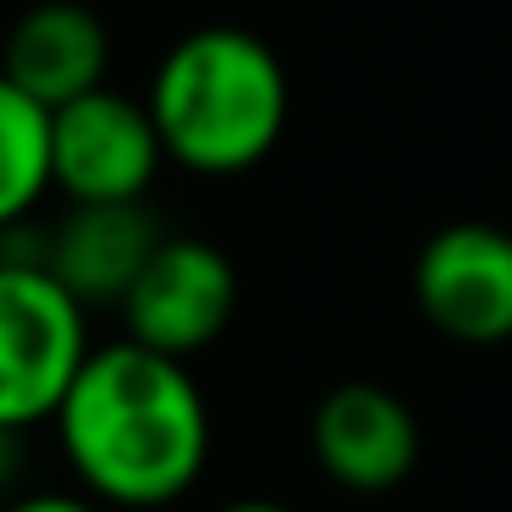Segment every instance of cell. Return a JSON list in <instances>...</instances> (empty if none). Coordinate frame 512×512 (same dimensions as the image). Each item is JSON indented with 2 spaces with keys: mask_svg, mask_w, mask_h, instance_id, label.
Masks as SVG:
<instances>
[{
  "mask_svg": "<svg viewBox=\"0 0 512 512\" xmlns=\"http://www.w3.org/2000/svg\"><path fill=\"white\" fill-rule=\"evenodd\" d=\"M0 512H105V507L94 496H83V490H34V496L6 501Z\"/></svg>",
  "mask_w": 512,
  "mask_h": 512,
  "instance_id": "obj_11",
  "label": "cell"
},
{
  "mask_svg": "<svg viewBox=\"0 0 512 512\" xmlns=\"http://www.w3.org/2000/svg\"><path fill=\"white\" fill-rule=\"evenodd\" d=\"M413 303L446 342H512V232L490 221L441 226L413 259Z\"/></svg>",
  "mask_w": 512,
  "mask_h": 512,
  "instance_id": "obj_6",
  "label": "cell"
},
{
  "mask_svg": "<svg viewBox=\"0 0 512 512\" xmlns=\"http://www.w3.org/2000/svg\"><path fill=\"white\" fill-rule=\"evenodd\" d=\"M160 221L149 204H67L56 226H45V270L83 309H122L127 287L160 248Z\"/></svg>",
  "mask_w": 512,
  "mask_h": 512,
  "instance_id": "obj_8",
  "label": "cell"
},
{
  "mask_svg": "<svg viewBox=\"0 0 512 512\" xmlns=\"http://www.w3.org/2000/svg\"><path fill=\"white\" fill-rule=\"evenodd\" d=\"M12 463H17V452H12V435L0 430V490L12 485Z\"/></svg>",
  "mask_w": 512,
  "mask_h": 512,
  "instance_id": "obj_13",
  "label": "cell"
},
{
  "mask_svg": "<svg viewBox=\"0 0 512 512\" xmlns=\"http://www.w3.org/2000/svg\"><path fill=\"white\" fill-rule=\"evenodd\" d=\"M0 72L45 111H61L89 89H105L111 34L78 0H39L17 17L0 45Z\"/></svg>",
  "mask_w": 512,
  "mask_h": 512,
  "instance_id": "obj_9",
  "label": "cell"
},
{
  "mask_svg": "<svg viewBox=\"0 0 512 512\" xmlns=\"http://www.w3.org/2000/svg\"><path fill=\"white\" fill-rule=\"evenodd\" d=\"M232 314L237 270L204 237H160V248L149 254V265L138 270V281L122 298L127 342L155 347V353L182 358V364L210 342H221Z\"/></svg>",
  "mask_w": 512,
  "mask_h": 512,
  "instance_id": "obj_5",
  "label": "cell"
},
{
  "mask_svg": "<svg viewBox=\"0 0 512 512\" xmlns=\"http://www.w3.org/2000/svg\"><path fill=\"white\" fill-rule=\"evenodd\" d=\"M221 512H292L287 501H265V496H243V501H226Z\"/></svg>",
  "mask_w": 512,
  "mask_h": 512,
  "instance_id": "obj_12",
  "label": "cell"
},
{
  "mask_svg": "<svg viewBox=\"0 0 512 512\" xmlns=\"http://www.w3.org/2000/svg\"><path fill=\"white\" fill-rule=\"evenodd\" d=\"M144 105L166 160L193 177H237L281 144L292 89L265 39L215 23L182 34L160 56Z\"/></svg>",
  "mask_w": 512,
  "mask_h": 512,
  "instance_id": "obj_2",
  "label": "cell"
},
{
  "mask_svg": "<svg viewBox=\"0 0 512 512\" xmlns=\"http://www.w3.org/2000/svg\"><path fill=\"white\" fill-rule=\"evenodd\" d=\"M50 424L72 479L100 507H171L210 463V402L199 380L182 358L127 336L83 358Z\"/></svg>",
  "mask_w": 512,
  "mask_h": 512,
  "instance_id": "obj_1",
  "label": "cell"
},
{
  "mask_svg": "<svg viewBox=\"0 0 512 512\" xmlns=\"http://www.w3.org/2000/svg\"><path fill=\"white\" fill-rule=\"evenodd\" d=\"M166 149L144 100L89 89L50 111V182L67 204H144Z\"/></svg>",
  "mask_w": 512,
  "mask_h": 512,
  "instance_id": "obj_4",
  "label": "cell"
},
{
  "mask_svg": "<svg viewBox=\"0 0 512 512\" xmlns=\"http://www.w3.org/2000/svg\"><path fill=\"white\" fill-rule=\"evenodd\" d=\"M50 182V111L0 72V232L34 221Z\"/></svg>",
  "mask_w": 512,
  "mask_h": 512,
  "instance_id": "obj_10",
  "label": "cell"
},
{
  "mask_svg": "<svg viewBox=\"0 0 512 512\" xmlns=\"http://www.w3.org/2000/svg\"><path fill=\"white\" fill-rule=\"evenodd\" d=\"M89 353V309L50 270L0 265V430L56 419Z\"/></svg>",
  "mask_w": 512,
  "mask_h": 512,
  "instance_id": "obj_3",
  "label": "cell"
},
{
  "mask_svg": "<svg viewBox=\"0 0 512 512\" xmlns=\"http://www.w3.org/2000/svg\"><path fill=\"white\" fill-rule=\"evenodd\" d=\"M309 452L331 485L353 496L397 490L419 463V419L397 391L375 380H347L325 391L309 419Z\"/></svg>",
  "mask_w": 512,
  "mask_h": 512,
  "instance_id": "obj_7",
  "label": "cell"
}]
</instances>
